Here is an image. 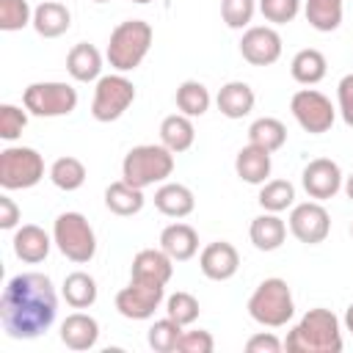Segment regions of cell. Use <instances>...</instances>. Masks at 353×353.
I'll use <instances>...</instances> for the list:
<instances>
[{
	"label": "cell",
	"mask_w": 353,
	"mask_h": 353,
	"mask_svg": "<svg viewBox=\"0 0 353 353\" xmlns=\"http://www.w3.org/2000/svg\"><path fill=\"white\" fill-rule=\"evenodd\" d=\"M58 295L44 273L14 276L0 295V323L11 339H36L55 323Z\"/></svg>",
	"instance_id": "obj_1"
},
{
	"label": "cell",
	"mask_w": 353,
	"mask_h": 353,
	"mask_svg": "<svg viewBox=\"0 0 353 353\" xmlns=\"http://www.w3.org/2000/svg\"><path fill=\"white\" fill-rule=\"evenodd\" d=\"M284 347L292 353H339L342 350V331L339 317L331 309H309L298 325L287 334Z\"/></svg>",
	"instance_id": "obj_2"
},
{
	"label": "cell",
	"mask_w": 353,
	"mask_h": 353,
	"mask_svg": "<svg viewBox=\"0 0 353 353\" xmlns=\"http://www.w3.org/2000/svg\"><path fill=\"white\" fill-rule=\"evenodd\" d=\"M152 39H154V30L149 22L143 19H124L113 28L110 33V41H108V63L116 69V72H132L143 63L149 47H152Z\"/></svg>",
	"instance_id": "obj_3"
},
{
	"label": "cell",
	"mask_w": 353,
	"mask_h": 353,
	"mask_svg": "<svg viewBox=\"0 0 353 353\" xmlns=\"http://www.w3.org/2000/svg\"><path fill=\"white\" fill-rule=\"evenodd\" d=\"M174 174V152L163 143H141L132 146L121 160V179L135 188H152L165 182Z\"/></svg>",
	"instance_id": "obj_4"
},
{
	"label": "cell",
	"mask_w": 353,
	"mask_h": 353,
	"mask_svg": "<svg viewBox=\"0 0 353 353\" xmlns=\"http://www.w3.org/2000/svg\"><path fill=\"white\" fill-rule=\"evenodd\" d=\"M248 314L254 323L265 328H281L295 314V301L290 292V284L279 276H270L259 281V287L248 298Z\"/></svg>",
	"instance_id": "obj_5"
},
{
	"label": "cell",
	"mask_w": 353,
	"mask_h": 353,
	"mask_svg": "<svg viewBox=\"0 0 353 353\" xmlns=\"http://www.w3.org/2000/svg\"><path fill=\"white\" fill-rule=\"evenodd\" d=\"M52 240L58 251L77 265H85L97 254V234L83 212H61L52 223Z\"/></svg>",
	"instance_id": "obj_6"
},
{
	"label": "cell",
	"mask_w": 353,
	"mask_h": 353,
	"mask_svg": "<svg viewBox=\"0 0 353 353\" xmlns=\"http://www.w3.org/2000/svg\"><path fill=\"white\" fill-rule=\"evenodd\" d=\"M44 179V157L33 146H6L0 152V188L28 190Z\"/></svg>",
	"instance_id": "obj_7"
},
{
	"label": "cell",
	"mask_w": 353,
	"mask_h": 353,
	"mask_svg": "<svg viewBox=\"0 0 353 353\" xmlns=\"http://www.w3.org/2000/svg\"><path fill=\"white\" fill-rule=\"evenodd\" d=\"M22 105L30 116L58 119V116H69L77 108V91L69 83H58V80L30 83L22 91Z\"/></svg>",
	"instance_id": "obj_8"
},
{
	"label": "cell",
	"mask_w": 353,
	"mask_h": 353,
	"mask_svg": "<svg viewBox=\"0 0 353 353\" xmlns=\"http://www.w3.org/2000/svg\"><path fill=\"white\" fill-rule=\"evenodd\" d=\"M135 102V85L132 80H127L121 72L116 74H105L97 80L94 88V99H91V116L102 124L116 121L124 116V110Z\"/></svg>",
	"instance_id": "obj_9"
},
{
	"label": "cell",
	"mask_w": 353,
	"mask_h": 353,
	"mask_svg": "<svg viewBox=\"0 0 353 353\" xmlns=\"http://www.w3.org/2000/svg\"><path fill=\"white\" fill-rule=\"evenodd\" d=\"M290 110L295 116V121L301 124V130H306L309 135H323L334 127L336 110L331 105V99L314 88H301L292 94L290 99Z\"/></svg>",
	"instance_id": "obj_10"
},
{
	"label": "cell",
	"mask_w": 353,
	"mask_h": 353,
	"mask_svg": "<svg viewBox=\"0 0 353 353\" xmlns=\"http://www.w3.org/2000/svg\"><path fill=\"white\" fill-rule=\"evenodd\" d=\"M165 298L163 284H146V281H132L116 292V309L127 320H149L157 306Z\"/></svg>",
	"instance_id": "obj_11"
},
{
	"label": "cell",
	"mask_w": 353,
	"mask_h": 353,
	"mask_svg": "<svg viewBox=\"0 0 353 353\" xmlns=\"http://www.w3.org/2000/svg\"><path fill=\"white\" fill-rule=\"evenodd\" d=\"M290 232L295 240L306 243V245H317L328 237L331 232V215L320 201H303V204H292L290 212Z\"/></svg>",
	"instance_id": "obj_12"
},
{
	"label": "cell",
	"mask_w": 353,
	"mask_h": 353,
	"mask_svg": "<svg viewBox=\"0 0 353 353\" xmlns=\"http://www.w3.org/2000/svg\"><path fill=\"white\" fill-rule=\"evenodd\" d=\"M342 182H345L342 168L331 157H314V160H309L306 168H303V174H301V185L309 193V199H314V201L334 199L342 190Z\"/></svg>",
	"instance_id": "obj_13"
},
{
	"label": "cell",
	"mask_w": 353,
	"mask_h": 353,
	"mask_svg": "<svg viewBox=\"0 0 353 353\" xmlns=\"http://www.w3.org/2000/svg\"><path fill=\"white\" fill-rule=\"evenodd\" d=\"M240 55L251 66H270L281 58V36L268 25L245 28L240 39Z\"/></svg>",
	"instance_id": "obj_14"
},
{
	"label": "cell",
	"mask_w": 353,
	"mask_h": 353,
	"mask_svg": "<svg viewBox=\"0 0 353 353\" xmlns=\"http://www.w3.org/2000/svg\"><path fill=\"white\" fill-rule=\"evenodd\" d=\"M199 268L210 281H229L240 268V254L232 243L215 240L199 254Z\"/></svg>",
	"instance_id": "obj_15"
},
{
	"label": "cell",
	"mask_w": 353,
	"mask_h": 353,
	"mask_svg": "<svg viewBox=\"0 0 353 353\" xmlns=\"http://www.w3.org/2000/svg\"><path fill=\"white\" fill-rule=\"evenodd\" d=\"M174 276V259L163 248H143L132 256L130 279L132 281H146V284H168Z\"/></svg>",
	"instance_id": "obj_16"
},
{
	"label": "cell",
	"mask_w": 353,
	"mask_h": 353,
	"mask_svg": "<svg viewBox=\"0 0 353 353\" xmlns=\"http://www.w3.org/2000/svg\"><path fill=\"white\" fill-rule=\"evenodd\" d=\"M14 254H17V259H22V262H28V265H36V262H44L47 259V254H50V248H52V237L41 229V226H36V223H25V226H19L17 232H14Z\"/></svg>",
	"instance_id": "obj_17"
},
{
	"label": "cell",
	"mask_w": 353,
	"mask_h": 353,
	"mask_svg": "<svg viewBox=\"0 0 353 353\" xmlns=\"http://www.w3.org/2000/svg\"><path fill=\"white\" fill-rule=\"evenodd\" d=\"M99 339V323L85 312H72L61 323V342L69 350H91Z\"/></svg>",
	"instance_id": "obj_18"
},
{
	"label": "cell",
	"mask_w": 353,
	"mask_h": 353,
	"mask_svg": "<svg viewBox=\"0 0 353 353\" xmlns=\"http://www.w3.org/2000/svg\"><path fill=\"white\" fill-rule=\"evenodd\" d=\"M160 248L174 259V262H188L199 251V234L190 223H168L160 232Z\"/></svg>",
	"instance_id": "obj_19"
},
{
	"label": "cell",
	"mask_w": 353,
	"mask_h": 353,
	"mask_svg": "<svg viewBox=\"0 0 353 353\" xmlns=\"http://www.w3.org/2000/svg\"><path fill=\"white\" fill-rule=\"evenodd\" d=\"M33 30L41 36V39H58L69 30L72 25V14L63 3L58 0H44L33 8Z\"/></svg>",
	"instance_id": "obj_20"
},
{
	"label": "cell",
	"mask_w": 353,
	"mask_h": 353,
	"mask_svg": "<svg viewBox=\"0 0 353 353\" xmlns=\"http://www.w3.org/2000/svg\"><path fill=\"white\" fill-rule=\"evenodd\" d=\"M270 168H273L270 152L262 146H254V143H245L234 157V171L248 185H265L270 176Z\"/></svg>",
	"instance_id": "obj_21"
},
{
	"label": "cell",
	"mask_w": 353,
	"mask_h": 353,
	"mask_svg": "<svg viewBox=\"0 0 353 353\" xmlns=\"http://www.w3.org/2000/svg\"><path fill=\"white\" fill-rule=\"evenodd\" d=\"M154 207L168 218H188L196 210V196L188 185L179 182H163L154 190Z\"/></svg>",
	"instance_id": "obj_22"
},
{
	"label": "cell",
	"mask_w": 353,
	"mask_h": 353,
	"mask_svg": "<svg viewBox=\"0 0 353 353\" xmlns=\"http://www.w3.org/2000/svg\"><path fill=\"white\" fill-rule=\"evenodd\" d=\"M254 102H256V94L243 80H232V83L221 85V91L215 97V105H218V110L226 119H243V116H248L254 110Z\"/></svg>",
	"instance_id": "obj_23"
},
{
	"label": "cell",
	"mask_w": 353,
	"mask_h": 353,
	"mask_svg": "<svg viewBox=\"0 0 353 353\" xmlns=\"http://www.w3.org/2000/svg\"><path fill=\"white\" fill-rule=\"evenodd\" d=\"M66 72L72 74V80L77 83H91V80H99V72H102V52L88 44V41H77L69 55H66Z\"/></svg>",
	"instance_id": "obj_24"
},
{
	"label": "cell",
	"mask_w": 353,
	"mask_h": 353,
	"mask_svg": "<svg viewBox=\"0 0 353 353\" xmlns=\"http://www.w3.org/2000/svg\"><path fill=\"white\" fill-rule=\"evenodd\" d=\"M143 204H146L143 190L135 188V185H130V182H124V179L110 182V185L105 188V207H108L113 215H119V218L138 215V212L143 210Z\"/></svg>",
	"instance_id": "obj_25"
},
{
	"label": "cell",
	"mask_w": 353,
	"mask_h": 353,
	"mask_svg": "<svg viewBox=\"0 0 353 353\" xmlns=\"http://www.w3.org/2000/svg\"><path fill=\"white\" fill-rule=\"evenodd\" d=\"M248 237H251L254 248H259V251H276V248H281V243L287 237V223L279 218V212H262V215H256L251 221Z\"/></svg>",
	"instance_id": "obj_26"
},
{
	"label": "cell",
	"mask_w": 353,
	"mask_h": 353,
	"mask_svg": "<svg viewBox=\"0 0 353 353\" xmlns=\"http://www.w3.org/2000/svg\"><path fill=\"white\" fill-rule=\"evenodd\" d=\"M196 141V127L190 121V116L185 113H171L160 121V143L165 149H171L174 154L179 152H188Z\"/></svg>",
	"instance_id": "obj_27"
},
{
	"label": "cell",
	"mask_w": 353,
	"mask_h": 353,
	"mask_svg": "<svg viewBox=\"0 0 353 353\" xmlns=\"http://www.w3.org/2000/svg\"><path fill=\"white\" fill-rule=\"evenodd\" d=\"M290 72H292V80L301 83V85H314L325 77L328 72V61L320 50L314 47H306V50H298L292 63H290Z\"/></svg>",
	"instance_id": "obj_28"
},
{
	"label": "cell",
	"mask_w": 353,
	"mask_h": 353,
	"mask_svg": "<svg viewBox=\"0 0 353 353\" xmlns=\"http://www.w3.org/2000/svg\"><path fill=\"white\" fill-rule=\"evenodd\" d=\"M61 292H63V301H66L72 309H88V306L97 303V292H99V290H97L94 276H88L85 270H74V273H69V276L63 279Z\"/></svg>",
	"instance_id": "obj_29"
},
{
	"label": "cell",
	"mask_w": 353,
	"mask_h": 353,
	"mask_svg": "<svg viewBox=\"0 0 353 353\" xmlns=\"http://www.w3.org/2000/svg\"><path fill=\"white\" fill-rule=\"evenodd\" d=\"M303 14H306V22L320 30V33H331L342 25V14H345V6L342 0H306L303 3Z\"/></svg>",
	"instance_id": "obj_30"
},
{
	"label": "cell",
	"mask_w": 353,
	"mask_h": 353,
	"mask_svg": "<svg viewBox=\"0 0 353 353\" xmlns=\"http://www.w3.org/2000/svg\"><path fill=\"white\" fill-rule=\"evenodd\" d=\"M248 143L262 146V149H268L273 154V152H279L287 143V127L279 119H273V116H262V119L251 121V127H248Z\"/></svg>",
	"instance_id": "obj_31"
},
{
	"label": "cell",
	"mask_w": 353,
	"mask_h": 353,
	"mask_svg": "<svg viewBox=\"0 0 353 353\" xmlns=\"http://www.w3.org/2000/svg\"><path fill=\"white\" fill-rule=\"evenodd\" d=\"M85 176H88V171H85L83 160L69 157V154H66V157H58V160L50 165V182H52L58 190H66V193L83 188Z\"/></svg>",
	"instance_id": "obj_32"
},
{
	"label": "cell",
	"mask_w": 353,
	"mask_h": 353,
	"mask_svg": "<svg viewBox=\"0 0 353 353\" xmlns=\"http://www.w3.org/2000/svg\"><path fill=\"white\" fill-rule=\"evenodd\" d=\"M210 102L212 99H210V91H207L204 83H199V80L179 83V88H176V108H179V113H185L190 119L204 116L210 110Z\"/></svg>",
	"instance_id": "obj_33"
},
{
	"label": "cell",
	"mask_w": 353,
	"mask_h": 353,
	"mask_svg": "<svg viewBox=\"0 0 353 353\" xmlns=\"http://www.w3.org/2000/svg\"><path fill=\"white\" fill-rule=\"evenodd\" d=\"M256 201L265 212H284L287 207L295 204V188L290 179H268L259 188Z\"/></svg>",
	"instance_id": "obj_34"
},
{
	"label": "cell",
	"mask_w": 353,
	"mask_h": 353,
	"mask_svg": "<svg viewBox=\"0 0 353 353\" xmlns=\"http://www.w3.org/2000/svg\"><path fill=\"white\" fill-rule=\"evenodd\" d=\"M182 331H185V325H179L176 320H171V317L165 314L163 320H154V323H152V328H149V334H146L149 347H152L154 353H171V350H176Z\"/></svg>",
	"instance_id": "obj_35"
},
{
	"label": "cell",
	"mask_w": 353,
	"mask_h": 353,
	"mask_svg": "<svg viewBox=\"0 0 353 353\" xmlns=\"http://www.w3.org/2000/svg\"><path fill=\"white\" fill-rule=\"evenodd\" d=\"M199 312H201V306L190 292H174L165 298V314L171 320H176L179 325H193L199 320Z\"/></svg>",
	"instance_id": "obj_36"
},
{
	"label": "cell",
	"mask_w": 353,
	"mask_h": 353,
	"mask_svg": "<svg viewBox=\"0 0 353 353\" xmlns=\"http://www.w3.org/2000/svg\"><path fill=\"white\" fill-rule=\"evenodd\" d=\"M33 22V11L28 0H0V30L14 33Z\"/></svg>",
	"instance_id": "obj_37"
},
{
	"label": "cell",
	"mask_w": 353,
	"mask_h": 353,
	"mask_svg": "<svg viewBox=\"0 0 353 353\" xmlns=\"http://www.w3.org/2000/svg\"><path fill=\"white\" fill-rule=\"evenodd\" d=\"M254 14H256V0H221V17L232 30L248 28Z\"/></svg>",
	"instance_id": "obj_38"
},
{
	"label": "cell",
	"mask_w": 353,
	"mask_h": 353,
	"mask_svg": "<svg viewBox=\"0 0 353 353\" xmlns=\"http://www.w3.org/2000/svg\"><path fill=\"white\" fill-rule=\"evenodd\" d=\"M259 14L273 25H287L301 14V0H259Z\"/></svg>",
	"instance_id": "obj_39"
},
{
	"label": "cell",
	"mask_w": 353,
	"mask_h": 353,
	"mask_svg": "<svg viewBox=\"0 0 353 353\" xmlns=\"http://www.w3.org/2000/svg\"><path fill=\"white\" fill-rule=\"evenodd\" d=\"M28 127V113L11 102L0 105V138L3 141H17L22 130Z\"/></svg>",
	"instance_id": "obj_40"
},
{
	"label": "cell",
	"mask_w": 353,
	"mask_h": 353,
	"mask_svg": "<svg viewBox=\"0 0 353 353\" xmlns=\"http://www.w3.org/2000/svg\"><path fill=\"white\" fill-rule=\"evenodd\" d=\"M179 353H212L215 350V339L210 331H182L179 336V345H176Z\"/></svg>",
	"instance_id": "obj_41"
},
{
	"label": "cell",
	"mask_w": 353,
	"mask_h": 353,
	"mask_svg": "<svg viewBox=\"0 0 353 353\" xmlns=\"http://www.w3.org/2000/svg\"><path fill=\"white\" fill-rule=\"evenodd\" d=\"M336 102H339V116L345 119L347 127H353V72L339 80V85H336Z\"/></svg>",
	"instance_id": "obj_42"
},
{
	"label": "cell",
	"mask_w": 353,
	"mask_h": 353,
	"mask_svg": "<svg viewBox=\"0 0 353 353\" xmlns=\"http://www.w3.org/2000/svg\"><path fill=\"white\" fill-rule=\"evenodd\" d=\"M284 347V342L279 339V336H273V334H254L248 342H245V350L248 353H279Z\"/></svg>",
	"instance_id": "obj_43"
},
{
	"label": "cell",
	"mask_w": 353,
	"mask_h": 353,
	"mask_svg": "<svg viewBox=\"0 0 353 353\" xmlns=\"http://www.w3.org/2000/svg\"><path fill=\"white\" fill-rule=\"evenodd\" d=\"M19 218H22V212H19V207L14 204V199L11 196H0V229H14L17 223H19Z\"/></svg>",
	"instance_id": "obj_44"
},
{
	"label": "cell",
	"mask_w": 353,
	"mask_h": 353,
	"mask_svg": "<svg viewBox=\"0 0 353 353\" xmlns=\"http://www.w3.org/2000/svg\"><path fill=\"white\" fill-rule=\"evenodd\" d=\"M342 188H345V193H347V199L353 201V174H347V176H345V182H342Z\"/></svg>",
	"instance_id": "obj_45"
},
{
	"label": "cell",
	"mask_w": 353,
	"mask_h": 353,
	"mask_svg": "<svg viewBox=\"0 0 353 353\" xmlns=\"http://www.w3.org/2000/svg\"><path fill=\"white\" fill-rule=\"evenodd\" d=\"M345 328H347V331L353 334V303H350V306L345 309Z\"/></svg>",
	"instance_id": "obj_46"
},
{
	"label": "cell",
	"mask_w": 353,
	"mask_h": 353,
	"mask_svg": "<svg viewBox=\"0 0 353 353\" xmlns=\"http://www.w3.org/2000/svg\"><path fill=\"white\" fill-rule=\"evenodd\" d=\"M132 3H138V6H146V3H152V0H132Z\"/></svg>",
	"instance_id": "obj_47"
},
{
	"label": "cell",
	"mask_w": 353,
	"mask_h": 353,
	"mask_svg": "<svg viewBox=\"0 0 353 353\" xmlns=\"http://www.w3.org/2000/svg\"><path fill=\"white\" fill-rule=\"evenodd\" d=\"M94 3H108V0H94Z\"/></svg>",
	"instance_id": "obj_48"
},
{
	"label": "cell",
	"mask_w": 353,
	"mask_h": 353,
	"mask_svg": "<svg viewBox=\"0 0 353 353\" xmlns=\"http://www.w3.org/2000/svg\"><path fill=\"white\" fill-rule=\"evenodd\" d=\"M350 234H353V223H350Z\"/></svg>",
	"instance_id": "obj_49"
}]
</instances>
